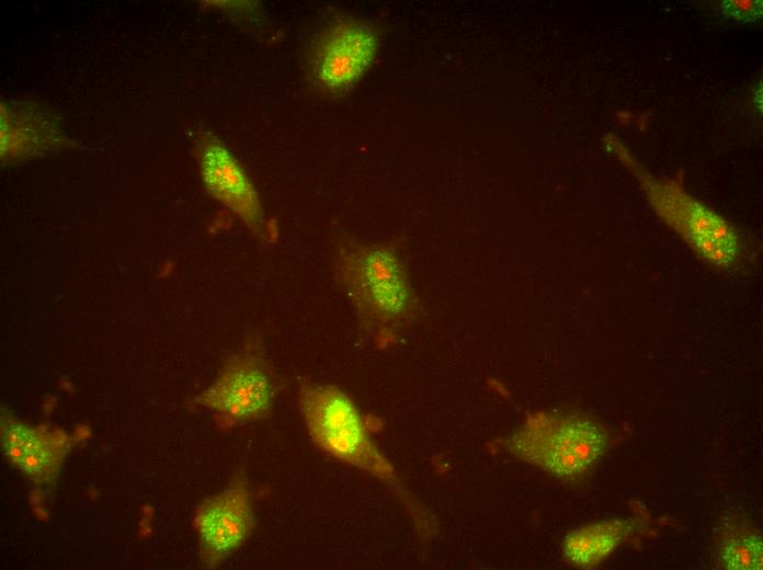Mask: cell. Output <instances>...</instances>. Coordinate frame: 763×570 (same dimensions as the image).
I'll list each match as a JSON object with an SVG mask.
<instances>
[{"label": "cell", "mask_w": 763, "mask_h": 570, "mask_svg": "<svg viewBox=\"0 0 763 570\" xmlns=\"http://www.w3.org/2000/svg\"><path fill=\"white\" fill-rule=\"evenodd\" d=\"M608 440L606 429L590 417L539 411L528 414L502 445L546 474L574 481L603 458Z\"/></svg>", "instance_id": "obj_3"}, {"label": "cell", "mask_w": 763, "mask_h": 570, "mask_svg": "<svg viewBox=\"0 0 763 570\" xmlns=\"http://www.w3.org/2000/svg\"><path fill=\"white\" fill-rule=\"evenodd\" d=\"M633 529L631 520L608 518L582 525L565 536L562 556L576 568H595L626 540Z\"/></svg>", "instance_id": "obj_10"}, {"label": "cell", "mask_w": 763, "mask_h": 570, "mask_svg": "<svg viewBox=\"0 0 763 570\" xmlns=\"http://www.w3.org/2000/svg\"><path fill=\"white\" fill-rule=\"evenodd\" d=\"M717 11L734 21L752 22L763 14L761 0H725L717 4Z\"/></svg>", "instance_id": "obj_13"}, {"label": "cell", "mask_w": 763, "mask_h": 570, "mask_svg": "<svg viewBox=\"0 0 763 570\" xmlns=\"http://www.w3.org/2000/svg\"><path fill=\"white\" fill-rule=\"evenodd\" d=\"M297 407L317 447L387 485L411 514L417 527L429 529L425 512L371 435L372 426L377 424L374 418L365 417L353 399L332 384L304 381L298 389Z\"/></svg>", "instance_id": "obj_2"}, {"label": "cell", "mask_w": 763, "mask_h": 570, "mask_svg": "<svg viewBox=\"0 0 763 570\" xmlns=\"http://www.w3.org/2000/svg\"><path fill=\"white\" fill-rule=\"evenodd\" d=\"M281 383L266 356L262 335L253 332L215 380L192 399V404L210 411L218 429L228 431L269 419Z\"/></svg>", "instance_id": "obj_4"}, {"label": "cell", "mask_w": 763, "mask_h": 570, "mask_svg": "<svg viewBox=\"0 0 763 570\" xmlns=\"http://www.w3.org/2000/svg\"><path fill=\"white\" fill-rule=\"evenodd\" d=\"M715 558L721 569L761 570L762 536L749 521L737 516L721 517L715 527Z\"/></svg>", "instance_id": "obj_11"}, {"label": "cell", "mask_w": 763, "mask_h": 570, "mask_svg": "<svg viewBox=\"0 0 763 570\" xmlns=\"http://www.w3.org/2000/svg\"><path fill=\"white\" fill-rule=\"evenodd\" d=\"M0 440L8 463L33 483L52 487L58 479L72 440L61 429L30 424L1 410Z\"/></svg>", "instance_id": "obj_9"}, {"label": "cell", "mask_w": 763, "mask_h": 570, "mask_svg": "<svg viewBox=\"0 0 763 570\" xmlns=\"http://www.w3.org/2000/svg\"><path fill=\"white\" fill-rule=\"evenodd\" d=\"M12 109L5 106L1 110V156L4 160L13 159L24 155L37 152V146L46 148L38 140L48 137L59 139L56 126L48 119L38 124L39 114L37 109L23 107ZM49 117V116H48ZM46 117V118H48Z\"/></svg>", "instance_id": "obj_12"}, {"label": "cell", "mask_w": 763, "mask_h": 570, "mask_svg": "<svg viewBox=\"0 0 763 570\" xmlns=\"http://www.w3.org/2000/svg\"><path fill=\"white\" fill-rule=\"evenodd\" d=\"M654 210L706 263L729 271L742 258L738 231L724 217L690 196L675 182L640 178Z\"/></svg>", "instance_id": "obj_5"}, {"label": "cell", "mask_w": 763, "mask_h": 570, "mask_svg": "<svg viewBox=\"0 0 763 570\" xmlns=\"http://www.w3.org/2000/svg\"><path fill=\"white\" fill-rule=\"evenodd\" d=\"M257 526L252 491L244 472L236 474L195 509L192 527L203 567L223 565L250 538Z\"/></svg>", "instance_id": "obj_6"}, {"label": "cell", "mask_w": 763, "mask_h": 570, "mask_svg": "<svg viewBox=\"0 0 763 570\" xmlns=\"http://www.w3.org/2000/svg\"><path fill=\"white\" fill-rule=\"evenodd\" d=\"M337 284L356 314L360 328L378 349L392 345L412 319L418 300L407 269L390 247L349 243L333 256Z\"/></svg>", "instance_id": "obj_1"}, {"label": "cell", "mask_w": 763, "mask_h": 570, "mask_svg": "<svg viewBox=\"0 0 763 570\" xmlns=\"http://www.w3.org/2000/svg\"><path fill=\"white\" fill-rule=\"evenodd\" d=\"M195 147L206 192L231 210L253 235L266 239L265 213L241 163L221 140L209 133L201 134Z\"/></svg>", "instance_id": "obj_8"}, {"label": "cell", "mask_w": 763, "mask_h": 570, "mask_svg": "<svg viewBox=\"0 0 763 570\" xmlns=\"http://www.w3.org/2000/svg\"><path fill=\"white\" fill-rule=\"evenodd\" d=\"M378 37L366 22L354 18L333 22L316 41L310 56L314 80L324 91L349 90L372 66Z\"/></svg>", "instance_id": "obj_7"}]
</instances>
